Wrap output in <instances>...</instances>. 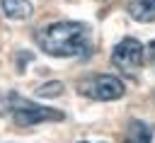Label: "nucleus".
Returning a JSON list of instances; mask_svg holds the SVG:
<instances>
[{
  "mask_svg": "<svg viewBox=\"0 0 155 143\" xmlns=\"http://www.w3.org/2000/svg\"><path fill=\"white\" fill-rule=\"evenodd\" d=\"M34 41L44 53H48L53 58H73L87 48L90 27L85 22H75V19L51 22L34 34Z\"/></svg>",
  "mask_w": 155,
  "mask_h": 143,
  "instance_id": "nucleus-1",
  "label": "nucleus"
},
{
  "mask_svg": "<svg viewBox=\"0 0 155 143\" xmlns=\"http://www.w3.org/2000/svg\"><path fill=\"white\" fill-rule=\"evenodd\" d=\"M7 116L17 126H36V124H56L63 121L65 114L48 104H36L19 95H7Z\"/></svg>",
  "mask_w": 155,
  "mask_h": 143,
  "instance_id": "nucleus-2",
  "label": "nucleus"
},
{
  "mask_svg": "<svg viewBox=\"0 0 155 143\" xmlns=\"http://www.w3.org/2000/svg\"><path fill=\"white\" fill-rule=\"evenodd\" d=\"M124 92H126L124 80L109 73H94L78 82V95L92 102H114V99H121Z\"/></svg>",
  "mask_w": 155,
  "mask_h": 143,
  "instance_id": "nucleus-3",
  "label": "nucleus"
},
{
  "mask_svg": "<svg viewBox=\"0 0 155 143\" xmlns=\"http://www.w3.org/2000/svg\"><path fill=\"white\" fill-rule=\"evenodd\" d=\"M143 58H145V46H143L138 39H133V36H124V39L111 48V56H109L111 65H116V68H119L121 73H126V75L138 73L140 65H143Z\"/></svg>",
  "mask_w": 155,
  "mask_h": 143,
  "instance_id": "nucleus-4",
  "label": "nucleus"
},
{
  "mask_svg": "<svg viewBox=\"0 0 155 143\" xmlns=\"http://www.w3.org/2000/svg\"><path fill=\"white\" fill-rule=\"evenodd\" d=\"M0 10L7 19H17V22L29 19L31 12H34L29 0H0Z\"/></svg>",
  "mask_w": 155,
  "mask_h": 143,
  "instance_id": "nucleus-5",
  "label": "nucleus"
},
{
  "mask_svg": "<svg viewBox=\"0 0 155 143\" xmlns=\"http://www.w3.org/2000/svg\"><path fill=\"white\" fill-rule=\"evenodd\" d=\"M124 143H153V128H150L145 121L133 119V121H128Z\"/></svg>",
  "mask_w": 155,
  "mask_h": 143,
  "instance_id": "nucleus-6",
  "label": "nucleus"
},
{
  "mask_svg": "<svg viewBox=\"0 0 155 143\" xmlns=\"http://www.w3.org/2000/svg\"><path fill=\"white\" fill-rule=\"evenodd\" d=\"M131 17L138 22H155V0H133L128 7Z\"/></svg>",
  "mask_w": 155,
  "mask_h": 143,
  "instance_id": "nucleus-7",
  "label": "nucleus"
},
{
  "mask_svg": "<svg viewBox=\"0 0 155 143\" xmlns=\"http://www.w3.org/2000/svg\"><path fill=\"white\" fill-rule=\"evenodd\" d=\"M36 95H39V97H56V95H63V82H58V80L46 82L44 87L36 90Z\"/></svg>",
  "mask_w": 155,
  "mask_h": 143,
  "instance_id": "nucleus-8",
  "label": "nucleus"
},
{
  "mask_svg": "<svg viewBox=\"0 0 155 143\" xmlns=\"http://www.w3.org/2000/svg\"><path fill=\"white\" fill-rule=\"evenodd\" d=\"M145 53H148V61H150V65L155 68V39H153V41L145 46Z\"/></svg>",
  "mask_w": 155,
  "mask_h": 143,
  "instance_id": "nucleus-9",
  "label": "nucleus"
},
{
  "mask_svg": "<svg viewBox=\"0 0 155 143\" xmlns=\"http://www.w3.org/2000/svg\"><path fill=\"white\" fill-rule=\"evenodd\" d=\"M80 143H90V141H80Z\"/></svg>",
  "mask_w": 155,
  "mask_h": 143,
  "instance_id": "nucleus-10",
  "label": "nucleus"
}]
</instances>
